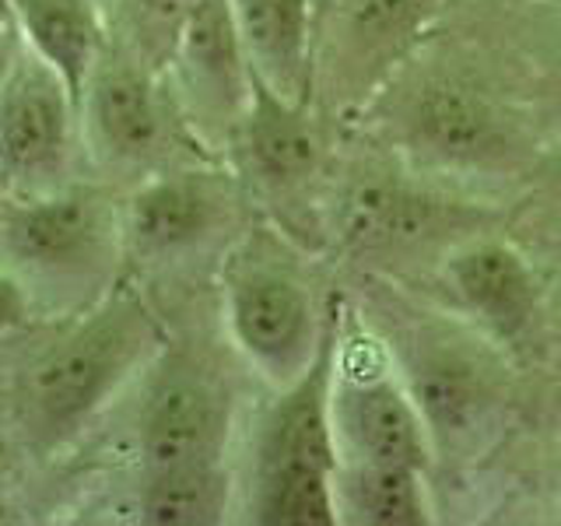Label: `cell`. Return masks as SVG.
<instances>
[{"label": "cell", "instance_id": "cell-23", "mask_svg": "<svg viewBox=\"0 0 561 526\" xmlns=\"http://www.w3.org/2000/svg\"><path fill=\"white\" fill-rule=\"evenodd\" d=\"M22 53H25V35L18 32V25L0 28V99H4V88L14 75L18 60H22Z\"/></svg>", "mask_w": 561, "mask_h": 526}, {"label": "cell", "instance_id": "cell-14", "mask_svg": "<svg viewBox=\"0 0 561 526\" xmlns=\"http://www.w3.org/2000/svg\"><path fill=\"white\" fill-rule=\"evenodd\" d=\"M78 148L84 137L75 88L25 46L0 99V193H43L70 183Z\"/></svg>", "mask_w": 561, "mask_h": 526}, {"label": "cell", "instance_id": "cell-7", "mask_svg": "<svg viewBox=\"0 0 561 526\" xmlns=\"http://www.w3.org/2000/svg\"><path fill=\"white\" fill-rule=\"evenodd\" d=\"M333 236L344 250L379 271L400 260H443L456 242L499 225V210L425 186L397 165L365 162L333 190Z\"/></svg>", "mask_w": 561, "mask_h": 526}, {"label": "cell", "instance_id": "cell-24", "mask_svg": "<svg viewBox=\"0 0 561 526\" xmlns=\"http://www.w3.org/2000/svg\"><path fill=\"white\" fill-rule=\"evenodd\" d=\"M14 25V11H11V0H0V28Z\"/></svg>", "mask_w": 561, "mask_h": 526}, {"label": "cell", "instance_id": "cell-5", "mask_svg": "<svg viewBox=\"0 0 561 526\" xmlns=\"http://www.w3.org/2000/svg\"><path fill=\"white\" fill-rule=\"evenodd\" d=\"M337 312V298H333ZM333 327L312 368L291 386L274 390L260 414L250 478H245V519L263 526H341L333 473L341 464L330 414Z\"/></svg>", "mask_w": 561, "mask_h": 526}, {"label": "cell", "instance_id": "cell-19", "mask_svg": "<svg viewBox=\"0 0 561 526\" xmlns=\"http://www.w3.org/2000/svg\"><path fill=\"white\" fill-rule=\"evenodd\" d=\"M11 11L25 46L57 67L81 102L84 81L105 49L99 0H11Z\"/></svg>", "mask_w": 561, "mask_h": 526}, {"label": "cell", "instance_id": "cell-20", "mask_svg": "<svg viewBox=\"0 0 561 526\" xmlns=\"http://www.w3.org/2000/svg\"><path fill=\"white\" fill-rule=\"evenodd\" d=\"M236 481L225 460L140 470L134 513L151 526H215L232 513Z\"/></svg>", "mask_w": 561, "mask_h": 526}, {"label": "cell", "instance_id": "cell-17", "mask_svg": "<svg viewBox=\"0 0 561 526\" xmlns=\"http://www.w3.org/2000/svg\"><path fill=\"white\" fill-rule=\"evenodd\" d=\"M250 70L274 92L312 102L320 0H232Z\"/></svg>", "mask_w": 561, "mask_h": 526}, {"label": "cell", "instance_id": "cell-18", "mask_svg": "<svg viewBox=\"0 0 561 526\" xmlns=\"http://www.w3.org/2000/svg\"><path fill=\"white\" fill-rule=\"evenodd\" d=\"M341 523L355 526H428L435 523L428 470L397 464L341 460L333 473Z\"/></svg>", "mask_w": 561, "mask_h": 526}, {"label": "cell", "instance_id": "cell-9", "mask_svg": "<svg viewBox=\"0 0 561 526\" xmlns=\"http://www.w3.org/2000/svg\"><path fill=\"white\" fill-rule=\"evenodd\" d=\"M443 0H320L312 102L333 116H358L414 64Z\"/></svg>", "mask_w": 561, "mask_h": 526}, {"label": "cell", "instance_id": "cell-13", "mask_svg": "<svg viewBox=\"0 0 561 526\" xmlns=\"http://www.w3.org/2000/svg\"><path fill=\"white\" fill-rule=\"evenodd\" d=\"M435 274L449 309L513 362L534 347L548 285L513 239L499 236L495 228L470 236L438 260Z\"/></svg>", "mask_w": 561, "mask_h": 526}, {"label": "cell", "instance_id": "cell-16", "mask_svg": "<svg viewBox=\"0 0 561 526\" xmlns=\"http://www.w3.org/2000/svg\"><path fill=\"white\" fill-rule=\"evenodd\" d=\"M175 95L201 145L232 140L253 88L232 0H186L175 28Z\"/></svg>", "mask_w": 561, "mask_h": 526}, {"label": "cell", "instance_id": "cell-21", "mask_svg": "<svg viewBox=\"0 0 561 526\" xmlns=\"http://www.w3.org/2000/svg\"><path fill=\"white\" fill-rule=\"evenodd\" d=\"M526 183H530V201H526L530 210L558 225L561 232V137L534 155V162L526 165Z\"/></svg>", "mask_w": 561, "mask_h": 526}, {"label": "cell", "instance_id": "cell-4", "mask_svg": "<svg viewBox=\"0 0 561 526\" xmlns=\"http://www.w3.org/2000/svg\"><path fill=\"white\" fill-rule=\"evenodd\" d=\"M333 298L312 288L295 239L280 228H245L221 263V312L228 341L271 386L302 379L330 338Z\"/></svg>", "mask_w": 561, "mask_h": 526}, {"label": "cell", "instance_id": "cell-25", "mask_svg": "<svg viewBox=\"0 0 561 526\" xmlns=\"http://www.w3.org/2000/svg\"><path fill=\"white\" fill-rule=\"evenodd\" d=\"M99 4H102V0H99Z\"/></svg>", "mask_w": 561, "mask_h": 526}, {"label": "cell", "instance_id": "cell-8", "mask_svg": "<svg viewBox=\"0 0 561 526\" xmlns=\"http://www.w3.org/2000/svg\"><path fill=\"white\" fill-rule=\"evenodd\" d=\"M330 414L341 460L432 470L435 446L390 347L358 306L337 295Z\"/></svg>", "mask_w": 561, "mask_h": 526}, {"label": "cell", "instance_id": "cell-6", "mask_svg": "<svg viewBox=\"0 0 561 526\" xmlns=\"http://www.w3.org/2000/svg\"><path fill=\"white\" fill-rule=\"evenodd\" d=\"M403 70L373 110L386 113L397 151L414 165L449 175H499L508 169L526 172L534 162L513 116L484 88L443 67L417 75Z\"/></svg>", "mask_w": 561, "mask_h": 526}, {"label": "cell", "instance_id": "cell-11", "mask_svg": "<svg viewBox=\"0 0 561 526\" xmlns=\"http://www.w3.org/2000/svg\"><path fill=\"white\" fill-rule=\"evenodd\" d=\"M228 148L239 183L256 201L271 204L277 228L298 242V218L306 215L327 169V140L316 102L280 95L253 75L250 102Z\"/></svg>", "mask_w": 561, "mask_h": 526}, {"label": "cell", "instance_id": "cell-12", "mask_svg": "<svg viewBox=\"0 0 561 526\" xmlns=\"http://www.w3.org/2000/svg\"><path fill=\"white\" fill-rule=\"evenodd\" d=\"M242 183L236 169L183 162L158 169L123 204L127 260L145 267H169L215 250L239 228Z\"/></svg>", "mask_w": 561, "mask_h": 526}, {"label": "cell", "instance_id": "cell-1", "mask_svg": "<svg viewBox=\"0 0 561 526\" xmlns=\"http://www.w3.org/2000/svg\"><path fill=\"white\" fill-rule=\"evenodd\" d=\"M165 351V330L130 285L64 320V330L14 379V425L25 446L53 456L75 446L102 411Z\"/></svg>", "mask_w": 561, "mask_h": 526}, {"label": "cell", "instance_id": "cell-22", "mask_svg": "<svg viewBox=\"0 0 561 526\" xmlns=\"http://www.w3.org/2000/svg\"><path fill=\"white\" fill-rule=\"evenodd\" d=\"M28 320H32V306L25 291L14 285L4 267H0V344H4L14 330H22Z\"/></svg>", "mask_w": 561, "mask_h": 526}, {"label": "cell", "instance_id": "cell-10", "mask_svg": "<svg viewBox=\"0 0 561 526\" xmlns=\"http://www.w3.org/2000/svg\"><path fill=\"white\" fill-rule=\"evenodd\" d=\"M190 119L175 88L154 70L110 49L105 43L99 64L81 92V137L84 148L110 169H140L145 175L183 165L175 155Z\"/></svg>", "mask_w": 561, "mask_h": 526}, {"label": "cell", "instance_id": "cell-15", "mask_svg": "<svg viewBox=\"0 0 561 526\" xmlns=\"http://www.w3.org/2000/svg\"><path fill=\"white\" fill-rule=\"evenodd\" d=\"M232 421V397L225 382L186 355L169 358L165 344L151 362V379L134 421L140 470L225 460Z\"/></svg>", "mask_w": 561, "mask_h": 526}, {"label": "cell", "instance_id": "cell-3", "mask_svg": "<svg viewBox=\"0 0 561 526\" xmlns=\"http://www.w3.org/2000/svg\"><path fill=\"white\" fill-rule=\"evenodd\" d=\"M390 347L403 382L425 414L435 460H456L484 449L513 400V358L473 330L453 309H414L400 298H379L362 309Z\"/></svg>", "mask_w": 561, "mask_h": 526}, {"label": "cell", "instance_id": "cell-2", "mask_svg": "<svg viewBox=\"0 0 561 526\" xmlns=\"http://www.w3.org/2000/svg\"><path fill=\"white\" fill-rule=\"evenodd\" d=\"M123 204L92 183L0 193V267L25 291L32 316L70 320L123 285Z\"/></svg>", "mask_w": 561, "mask_h": 526}]
</instances>
